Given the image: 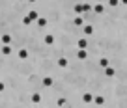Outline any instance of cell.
I'll return each instance as SVG.
<instances>
[{
    "label": "cell",
    "instance_id": "1",
    "mask_svg": "<svg viewBox=\"0 0 127 108\" xmlns=\"http://www.w3.org/2000/svg\"><path fill=\"white\" fill-rule=\"evenodd\" d=\"M77 47H79L80 50H86V48H88V41L86 39H79V41H77Z\"/></svg>",
    "mask_w": 127,
    "mask_h": 108
},
{
    "label": "cell",
    "instance_id": "2",
    "mask_svg": "<svg viewBox=\"0 0 127 108\" xmlns=\"http://www.w3.org/2000/svg\"><path fill=\"white\" fill-rule=\"evenodd\" d=\"M17 56H19V60H26L28 58V50L26 48H21V50L17 52Z\"/></svg>",
    "mask_w": 127,
    "mask_h": 108
},
{
    "label": "cell",
    "instance_id": "3",
    "mask_svg": "<svg viewBox=\"0 0 127 108\" xmlns=\"http://www.w3.org/2000/svg\"><path fill=\"white\" fill-rule=\"evenodd\" d=\"M82 32L86 34V36H92V34H94V26H92V24H86L82 28Z\"/></svg>",
    "mask_w": 127,
    "mask_h": 108
},
{
    "label": "cell",
    "instance_id": "4",
    "mask_svg": "<svg viewBox=\"0 0 127 108\" xmlns=\"http://www.w3.org/2000/svg\"><path fill=\"white\" fill-rule=\"evenodd\" d=\"M2 54H4V56H9V54H11V47H9V45H2Z\"/></svg>",
    "mask_w": 127,
    "mask_h": 108
},
{
    "label": "cell",
    "instance_id": "5",
    "mask_svg": "<svg viewBox=\"0 0 127 108\" xmlns=\"http://www.w3.org/2000/svg\"><path fill=\"white\" fill-rule=\"evenodd\" d=\"M32 103H34V104L41 103V95H39V93H32Z\"/></svg>",
    "mask_w": 127,
    "mask_h": 108
},
{
    "label": "cell",
    "instance_id": "6",
    "mask_svg": "<svg viewBox=\"0 0 127 108\" xmlns=\"http://www.w3.org/2000/svg\"><path fill=\"white\" fill-rule=\"evenodd\" d=\"M26 17H28L30 21H37V19H39V13H37V11H30Z\"/></svg>",
    "mask_w": 127,
    "mask_h": 108
},
{
    "label": "cell",
    "instance_id": "7",
    "mask_svg": "<svg viewBox=\"0 0 127 108\" xmlns=\"http://www.w3.org/2000/svg\"><path fill=\"white\" fill-rule=\"evenodd\" d=\"M82 101H84V103H86V104H90L92 101H94V97H92V93H84V95H82Z\"/></svg>",
    "mask_w": 127,
    "mask_h": 108
},
{
    "label": "cell",
    "instance_id": "8",
    "mask_svg": "<svg viewBox=\"0 0 127 108\" xmlns=\"http://www.w3.org/2000/svg\"><path fill=\"white\" fill-rule=\"evenodd\" d=\"M43 86H45V88H51V86H52V78H51V76H45V78H43Z\"/></svg>",
    "mask_w": 127,
    "mask_h": 108
},
{
    "label": "cell",
    "instance_id": "9",
    "mask_svg": "<svg viewBox=\"0 0 127 108\" xmlns=\"http://www.w3.org/2000/svg\"><path fill=\"white\" fill-rule=\"evenodd\" d=\"M2 43L9 45V43H11V36H9V34H4V36H2Z\"/></svg>",
    "mask_w": 127,
    "mask_h": 108
},
{
    "label": "cell",
    "instance_id": "10",
    "mask_svg": "<svg viewBox=\"0 0 127 108\" xmlns=\"http://www.w3.org/2000/svg\"><path fill=\"white\" fill-rule=\"evenodd\" d=\"M45 45H52V43H54V36H51V34H49V36H45Z\"/></svg>",
    "mask_w": 127,
    "mask_h": 108
},
{
    "label": "cell",
    "instance_id": "11",
    "mask_svg": "<svg viewBox=\"0 0 127 108\" xmlns=\"http://www.w3.org/2000/svg\"><path fill=\"white\" fill-rule=\"evenodd\" d=\"M94 103L97 104V106H103V104H105V99H103V97H94Z\"/></svg>",
    "mask_w": 127,
    "mask_h": 108
},
{
    "label": "cell",
    "instance_id": "12",
    "mask_svg": "<svg viewBox=\"0 0 127 108\" xmlns=\"http://www.w3.org/2000/svg\"><path fill=\"white\" fill-rule=\"evenodd\" d=\"M58 65H60V67H67V65H69V62L65 60V58H60V60H58Z\"/></svg>",
    "mask_w": 127,
    "mask_h": 108
},
{
    "label": "cell",
    "instance_id": "13",
    "mask_svg": "<svg viewBox=\"0 0 127 108\" xmlns=\"http://www.w3.org/2000/svg\"><path fill=\"white\" fill-rule=\"evenodd\" d=\"M37 26H41V28H43V26H47V19L39 17V19H37Z\"/></svg>",
    "mask_w": 127,
    "mask_h": 108
},
{
    "label": "cell",
    "instance_id": "14",
    "mask_svg": "<svg viewBox=\"0 0 127 108\" xmlns=\"http://www.w3.org/2000/svg\"><path fill=\"white\" fill-rule=\"evenodd\" d=\"M94 11L95 13H103V4H95L94 6Z\"/></svg>",
    "mask_w": 127,
    "mask_h": 108
},
{
    "label": "cell",
    "instance_id": "15",
    "mask_svg": "<svg viewBox=\"0 0 127 108\" xmlns=\"http://www.w3.org/2000/svg\"><path fill=\"white\" fill-rule=\"evenodd\" d=\"M105 75L107 76H114V69L112 67H105Z\"/></svg>",
    "mask_w": 127,
    "mask_h": 108
},
{
    "label": "cell",
    "instance_id": "16",
    "mask_svg": "<svg viewBox=\"0 0 127 108\" xmlns=\"http://www.w3.org/2000/svg\"><path fill=\"white\" fill-rule=\"evenodd\" d=\"M77 58H79V60H84V58H86V50H79L77 52Z\"/></svg>",
    "mask_w": 127,
    "mask_h": 108
},
{
    "label": "cell",
    "instance_id": "17",
    "mask_svg": "<svg viewBox=\"0 0 127 108\" xmlns=\"http://www.w3.org/2000/svg\"><path fill=\"white\" fill-rule=\"evenodd\" d=\"M73 22H75V26H82V17H75Z\"/></svg>",
    "mask_w": 127,
    "mask_h": 108
},
{
    "label": "cell",
    "instance_id": "18",
    "mask_svg": "<svg viewBox=\"0 0 127 108\" xmlns=\"http://www.w3.org/2000/svg\"><path fill=\"white\" fill-rule=\"evenodd\" d=\"M75 13H82V4H77L75 6Z\"/></svg>",
    "mask_w": 127,
    "mask_h": 108
},
{
    "label": "cell",
    "instance_id": "19",
    "mask_svg": "<svg viewBox=\"0 0 127 108\" xmlns=\"http://www.w3.org/2000/svg\"><path fill=\"white\" fill-rule=\"evenodd\" d=\"M90 9H92V6H90V4H82V11H86V13H88Z\"/></svg>",
    "mask_w": 127,
    "mask_h": 108
},
{
    "label": "cell",
    "instance_id": "20",
    "mask_svg": "<svg viewBox=\"0 0 127 108\" xmlns=\"http://www.w3.org/2000/svg\"><path fill=\"white\" fill-rule=\"evenodd\" d=\"M99 64H101V67H108V60H105V58L99 62Z\"/></svg>",
    "mask_w": 127,
    "mask_h": 108
},
{
    "label": "cell",
    "instance_id": "21",
    "mask_svg": "<svg viewBox=\"0 0 127 108\" xmlns=\"http://www.w3.org/2000/svg\"><path fill=\"white\" fill-rule=\"evenodd\" d=\"M56 104H58V106H64V104H65V99H64V97H62V99H58V103H56Z\"/></svg>",
    "mask_w": 127,
    "mask_h": 108
},
{
    "label": "cell",
    "instance_id": "22",
    "mask_svg": "<svg viewBox=\"0 0 127 108\" xmlns=\"http://www.w3.org/2000/svg\"><path fill=\"white\" fill-rule=\"evenodd\" d=\"M30 22H32V21L28 19V17H24V19H23V24H30Z\"/></svg>",
    "mask_w": 127,
    "mask_h": 108
},
{
    "label": "cell",
    "instance_id": "23",
    "mask_svg": "<svg viewBox=\"0 0 127 108\" xmlns=\"http://www.w3.org/2000/svg\"><path fill=\"white\" fill-rule=\"evenodd\" d=\"M6 89V86H4V82H0V91H4Z\"/></svg>",
    "mask_w": 127,
    "mask_h": 108
},
{
    "label": "cell",
    "instance_id": "24",
    "mask_svg": "<svg viewBox=\"0 0 127 108\" xmlns=\"http://www.w3.org/2000/svg\"><path fill=\"white\" fill-rule=\"evenodd\" d=\"M99 108H103V106H99Z\"/></svg>",
    "mask_w": 127,
    "mask_h": 108
}]
</instances>
